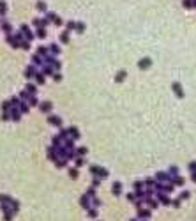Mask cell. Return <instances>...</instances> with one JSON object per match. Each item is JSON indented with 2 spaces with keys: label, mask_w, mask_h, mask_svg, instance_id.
Returning a JSON list of instances; mask_svg holds the SVG:
<instances>
[{
  "label": "cell",
  "mask_w": 196,
  "mask_h": 221,
  "mask_svg": "<svg viewBox=\"0 0 196 221\" xmlns=\"http://www.w3.org/2000/svg\"><path fill=\"white\" fill-rule=\"evenodd\" d=\"M19 32H21V34L27 37V41H32V39H34V34L30 32V28H28L27 25H21V28H19Z\"/></svg>",
  "instance_id": "obj_1"
},
{
  "label": "cell",
  "mask_w": 196,
  "mask_h": 221,
  "mask_svg": "<svg viewBox=\"0 0 196 221\" xmlns=\"http://www.w3.org/2000/svg\"><path fill=\"white\" fill-rule=\"evenodd\" d=\"M60 41H62V43H69V30H66V32L60 34Z\"/></svg>",
  "instance_id": "obj_2"
},
{
  "label": "cell",
  "mask_w": 196,
  "mask_h": 221,
  "mask_svg": "<svg viewBox=\"0 0 196 221\" xmlns=\"http://www.w3.org/2000/svg\"><path fill=\"white\" fill-rule=\"evenodd\" d=\"M138 66H140L141 69H145V67H149V66H150V58H143V60L140 62Z\"/></svg>",
  "instance_id": "obj_3"
},
{
  "label": "cell",
  "mask_w": 196,
  "mask_h": 221,
  "mask_svg": "<svg viewBox=\"0 0 196 221\" xmlns=\"http://www.w3.org/2000/svg\"><path fill=\"white\" fill-rule=\"evenodd\" d=\"M2 28L5 30V32H7V34H11V30H13V28H11V25H9V23L5 21V19H2Z\"/></svg>",
  "instance_id": "obj_4"
},
{
  "label": "cell",
  "mask_w": 196,
  "mask_h": 221,
  "mask_svg": "<svg viewBox=\"0 0 196 221\" xmlns=\"http://www.w3.org/2000/svg\"><path fill=\"white\" fill-rule=\"evenodd\" d=\"M5 11H7L5 2H4V0H0V16H4V14H5Z\"/></svg>",
  "instance_id": "obj_5"
},
{
  "label": "cell",
  "mask_w": 196,
  "mask_h": 221,
  "mask_svg": "<svg viewBox=\"0 0 196 221\" xmlns=\"http://www.w3.org/2000/svg\"><path fill=\"white\" fill-rule=\"evenodd\" d=\"M37 9H39V11H43V13H46V4L43 2V0H39V2H37Z\"/></svg>",
  "instance_id": "obj_6"
},
{
  "label": "cell",
  "mask_w": 196,
  "mask_h": 221,
  "mask_svg": "<svg viewBox=\"0 0 196 221\" xmlns=\"http://www.w3.org/2000/svg\"><path fill=\"white\" fill-rule=\"evenodd\" d=\"M66 27H67L66 30H69V32H71L73 28H76V21H67V23H66Z\"/></svg>",
  "instance_id": "obj_7"
},
{
  "label": "cell",
  "mask_w": 196,
  "mask_h": 221,
  "mask_svg": "<svg viewBox=\"0 0 196 221\" xmlns=\"http://www.w3.org/2000/svg\"><path fill=\"white\" fill-rule=\"evenodd\" d=\"M37 36L39 37H46V30L43 27H37Z\"/></svg>",
  "instance_id": "obj_8"
},
{
  "label": "cell",
  "mask_w": 196,
  "mask_h": 221,
  "mask_svg": "<svg viewBox=\"0 0 196 221\" xmlns=\"http://www.w3.org/2000/svg\"><path fill=\"white\" fill-rule=\"evenodd\" d=\"M182 5H184L185 9H191V7H193V0H182Z\"/></svg>",
  "instance_id": "obj_9"
},
{
  "label": "cell",
  "mask_w": 196,
  "mask_h": 221,
  "mask_svg": "<svg viewBox=\"0 0 196 221\" xmlns=\"http://www.w3.org/2000/svg\"><path fill=\"white\" fill-rule=\"evenodd\" d=\"M173 89H175V92H177V94H179V96H180V97L184 96V92L180 90V87H179V83H173Z\"/></svg>",
  "instance_id": "obj_10"
},
{
  "label": "cell",
  "mask_w": 196,
  "mask_h": 221,
  "mask_svg": "<svg viewBox=\"0 0 196 221\" xmlns=\"http://www.w3.org/2000/svg\"><path fill=\"white\" fill-rule=\"evenodd\" d=\"M124 78H126V71H120L118 75H117V81H122Z\"/></svg>",
  "instance_id": "obj_11"
},
{
  "label": "cell",
  "mask_w": 196,
  "mask_h": 221,
  "mask_svg": "<svg viewBox=\"0 0 196 221\" xmlns=\"http://www.w3.org/2000/svg\"><path fill=\"white\" fill-rule=\"evenodd\" d=\"M76 30H78V32H83V30H85V23H76Z\"/></svg>",
  "instance_id": "obj_12"
},
{
  "label": "cell",
  "mask_w": 196,
  "mask_h": 221,
  "mask_svg": "<svg viewBox=\"0 0 196 221\" xmlns=\"http://www.w3.org/2000/svg\"><path fill=\"white\" fill-rule=\"evenodd\" d=\"M46 25H50V19L48 18H41V27H46Z\"/></svg>",
  "instance_id": "obj_13"
},
{
  "label": "cell",
  "mask_w": 196,
  "mask_h": 221,
  "mask_svg": "<svg viewBox=\"0 0 196 221\" xmlns=\"http://www.w3.org/2000/svg\"><path fill=\"white\" fill-rule=\"evenodd\" d=\"M41 108H43L44 112H48V110L51 108V104H50V103H43V104H41Z\"/></svg>",
  "instance_id": "obj_14"
},
{
  "label": "cell",
  "mask_w": 196,
  "mask_h": 221,
  "mask_svg": "<svg viewBox=\"0 0 196 221\" xmlns=\"http://www.w3.org/2000/svg\"><path fill=\"white\" fill-rule=\"evenodd\" d=\"M21 48H25V50H28V48H30V44H28V41H27V39H23V41H21Z\"/></svg>",
  "instance_id": "obj_15"
},
{
  "label": "cell",
  "mask_w": 196,
  "mask_h": 221,
  "mask_svg": "<svg viewBox=\"0 0 196 221\" xmlns=\"http://www.w3.org/2000/svg\"><path fill=\"white\" fill-rule=\"evenodd\" d=\"M50 48H51V51H55V53H60V48H58L57 44H51Z\"/></svg>",
  "instance_id": "obj_16"
},
{
  "label": "cell",
  "mask_w": 196,
  "mask_h": 221,
  "mask_svg": "<svg viewBox=\"0 0 196 221\" xmlns=\"http://www.w3.org/2000/svg\"><path fill=\"white\" fill-rule=\"evenodd\" d=\"M35 27H41V18H34V21H32Z\"/></svg>",
  "instance_id": "obj_17"
},
{
  "label": "cell",
  "mask_w": 196,
  "mask_h": 221,
  "mask_svg": "<svg viewBox=\"0 0 196 221\" xmlns=\"http://www.w3.org/2000/svg\"><path fill=\"white\" fill-rule=\"evenodd\" d=\"M53 23H55V25H62V19H60V18H58V16H57V18H55V19H53Z\"/></svg>",
  "instance_id": "obj_18"
},
{
  "label": "cell",
  "mask_w": 196,
  "mask_h": 221,
  "mask_svg": "<svg viewBox=\"0 0 196 221\" xmlns=\"http://www.w3.org/2000/svg\"><path fill=\"white\" fill-rule=\"evenodd\" d=\"M37 53H39V55H41V53H46V48H39V50H37Z\"/></svg>",
  "instance_id": "obj_19"
},
{
  "label": "cell",
  "mask_w": 196,
  "mask_h": 221,
  "mask_svg": "<svg viewBox=\"0 0 196 221\" xmlns=\"http://www.w3.org/2000/svg\"><path fill=\"white\" fill-rule=\"evenodd\" d=\"M189 166H191V170H193V172H196V163H191Z\"/></svg>",
  "instance_id": "obj_20"
}]
</instances>
